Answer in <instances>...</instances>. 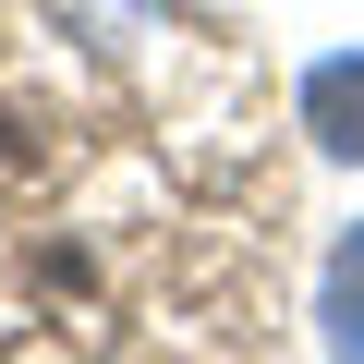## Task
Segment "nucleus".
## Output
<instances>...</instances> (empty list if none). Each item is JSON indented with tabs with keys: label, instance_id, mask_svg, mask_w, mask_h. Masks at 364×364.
<instances>
[{
	"label": "nucleus",
	"instance_id": "2",
	"mask_svg": "<svg viewBox=\"0 0 364 364\" xmlns=\"http://www.w3.org/2000/svg\"><path fill=\"white\" fill-rule=\"evenodd\" d=\"M316 134L364 158V61H340V73H316Z\"/></svg>",
	"mask_w": 364,
	"mask_h": 364
},
{
	"label": "nucleus",
	"instance_id": "1",
	"mask_svg": "<svg viewBox=\"0 0 364 364\" xmlns=\"http://www.w3.org/2000/svg\"><path fill=\"white\" fill-rule=\"evenodd\" d=\"M279 97L195 0H0V352L279 340Z\"/></svg>",
	"mask_w": 364,
	"mask_h": 364
}]
</instances>
